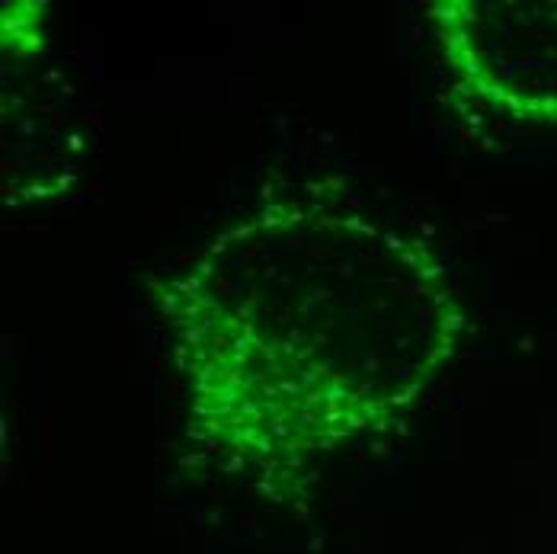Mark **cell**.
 I'll return each instance as SVG.
<instances>
[{
	"label": "cell",
	"instance_id": "cell-1",
	"mask_svg": "<svg viewBox=\"0 0 557 554\" xmlns=\"http://www.w3.org/2000/svg\"><path fill=\"white\" fill-rule=\"evenodd\" d=\"M199 429L301 468L420 401L455 349L445 266L365 215L266 205L160 295Z\"/></svg>",
	"mask_w": 557,
	"mask_h": 554
},
{
	"label": "cell",
	"instance_id": "cell-2",
	"mask_svg": "<svg viewBox=\"0 0 557 554\" xmlns=\"http://www.w3.org/2000/svg\"><path fill=\"white\" fill-rule=\"evenodd\" d=\"M448 67L487 109L528 125H557V4H429Z\"/></svg>",
	"mask_w": 557,
	"mask_h": 554
},
{
	"label": "cell",
	"instance_id": "cell-3",
	"mask_svg": "<svg viewBox=\"0 0 557 554\" xmlns=\"http://www.w3.org/2000/svg\"><path fill=\"white\" fill-rule=\"evenodd\" d=\"M26 4H7L4 7V48H13V58H32L39 55L42 39H39V20L42 7L36 4L32 13H23Z\"/></svg>",
	"mask_w": 557,
	"mask_h": 554
}]
</instances>
